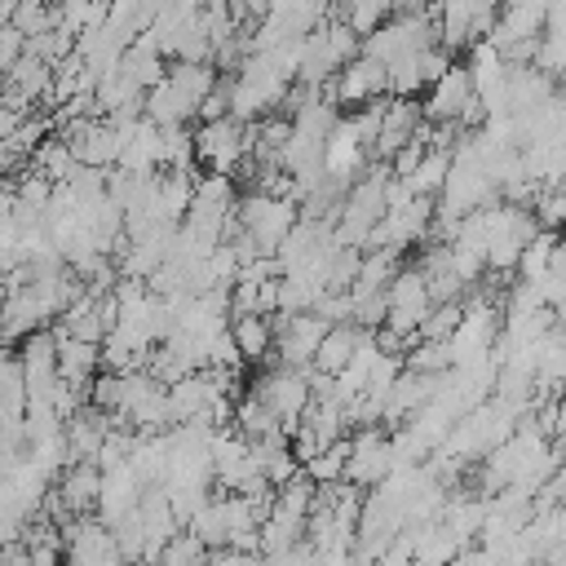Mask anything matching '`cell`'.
Wrapping results in <instances>:
<instances>
[{"mask_svg": "<svg viewBox=\"0 0 566 566\" xmlns=\"http://www.w3.org/2000/svg\"><path fill=\"white\" fill-rule=\"evenodd\" d=\"M323 93L336 106H367V102H376V97L389 93V66L376 62V57H367V53H354L349 62L336 66L332 84L323 80Z\"/></svg>", "mask_w": 566, "mask_h": 566, "instance_id": "cell-7", "label": "cell"}, {"mask_svg": "<svg viewBox=\"0 0 566 566\" xmlns=\"http://www.w3.org/2000/svg\"><path fill=\"white\" fill-rule=\"evenodd\" d=\"M27 119V111L22 106H13V102H0V137H9L18 124Z\"/></svg>", "mask_w": 566, "mask_h": 566, "instance_id": "cell-23", "label": "cell"}, {"mask_svg": "<svg viewBox=\"0 0 566 566\" xmlns=\"http://www.w3.org/2000/svg\"><path fill=\"white\" fill-rule=\"evenodd\" d=\"M230 336H234L243 363H261L274 349V323H270V314H256V310L230 314Z\"/></svg>", "mask_w": 566, "mask_h": 566, "instance_id": "cell-17", "label": "cell"}, {"mask_svg": "<svg viewBox=\"0 0 566 566\" xmlns=\"http://www.w3.org/2000/svg\"><path fill=\"white\" fill-rule=\"evenodd\" d=\"M62 553L71 562H93V566H106V562H119V539L106 522H75L66 526V539H62Z\"/></svg>", "mask_w": 566, "mask_h": 566, "instance_id": "cell-13", "label": "cell"}, {"mask_svg": "<svg viewBox=\"0 0 566 566\" xmlns=\"http://www.w3.org/2000/svg\"><path fill=\"white\" fill-rule=\"evenodd\" d=\"M394 13V0H340V18L358 31V35H367L376 22H385Z\"/></svg>", "mask_w": 566, "mask_h": 566, "instance_id": "cell-21", "label": "cell"}, {"mask_svg": "<svg viewBox=\"0 0 566 566\" xmlns=\"http://www.w3.org/2000/svg\"><path fill=\"white\" fill-rule=\"evenodd\" d=\"M252 155L248 119L221 115V119H199L195 128V164L203 172H234Z\"/></svg>", "mask_w": 566, "mask_h": 566, "instance_id": "cell-4", "label": "cell"}, {"mask_svg": "<svg viewBox=\"0 0 566 566\" xmlns=\"http://www.w3.org/2000/svg\"><path fill=\"white\" fill-rule=\"evenodd\" d=\"M97 491H102V464L97 460H71L62 473V491L53 500L57 513H88L97 509Z\"/></svg>", "mask_w": 566, "mask_h": 566, "instance_id": "cell-14", "label": "cell"}, {"mask_svg": "<svg viewBox=\"0 0 566 566\" xmlns=\"http://www.w3.org/2000/svg\"><path fill=\"white\" fill-rule=\"evenodd\" d=\"M394 469V447H389V433L380 424H367L363 433L349 438V455H345V482L354 486H376L385 482Z\"/></svg>", "mask_w": 566, "mask_h": 566, "instance_id": "cell-9", "label": "cell"}, {"mask_svg": "<svg viewBox=\"0 0 566 566\" xmlns=\"http://www.w3.org/2000/svg\"><path fill=\"white\" fill-rule=\"evenodd\" d=\"M345 455H349V438H336L332 447L314 451V455L305 460V473H310V482H314V486L340 482V478H345Z\"/></svg>", "mask_w": 566, "mask_h": 566, "instance_id": "cell-19", "label": "cell"}, {"mask_svg": "<svg viewBox=\"0 0 566 566\" xmlns=\"http://www.w3.org/2000/svg\"><path fill=\"white\" fill-rule=\"evenodd\" d=\"M53 336H57V371H62V380L71 389L88 385L93 371H97V363H102V345L80 340V336H66V332H53Z\"/></svg>", "mask_w": 566, "mask_h": 566, "instance_id": "cell-16", "label": "cell"}, {"mask_svg": "<svg viewBox=\"0 0 566 566\" xmlns=\"http://www.w3.org/2000/svg\"><path fill=\"white\" fill-rule=\"evenodd\" d=\"M420 124H424V106L416 97H394L389 93V102H380V128H376L371 155L376 159H389L398 146H407L420 133Z\"/></svg>", "mask_w": 566, "mask_h": 566, "instance_id": "cell-11", "label": "cell"}, {"mask_svg": "<svg viewBox=\"0 0 566 566\" xmlns=\"http://www.w3.org/2000/svg\"><path fill=\"white\" fill-rule=\"evenodd\" d=\"M424 119H429V124H460V128L486 119V111H482V102H478V93H473L469 66L451 62V66L429 84V93H424Z\"/></svg>", "mask_w": 566, "mask_h": 566, "instance_id": "cell-5", "label": "cell"}, {"mask_svg": "<svg viewBox=\"0 0 566 566\" xmlns=\"http://www.w3.org/2000/svg\"><path fill=\"white\" fill-rule=\"evenodd\" d=\"M252 394H256V398L283 420V429L292 433L296 420L305 416L310 398H314V380H310V367L279 363V367H270V371H261V376L252 380Z\"/></svg>", "mask_w": 566, "mask_h": 566, "instance_id": "cell-6", "label": "cell"}, {"mask_svg": "<svg viewBox=\"0 0 566 566\" xmlns=\"http://www.w3.org/2000/svg\"><path fill=\"white\" fill-rule=\"evenodd\" d=\"M301 208L292 195H270V190H252L239 199L234 208V226L256 243V252H274L283 243V234L296 226Z\"/></svg>", "mask_w": 566, "mask_h": 566, "instance_id": "cell-2", "label": "cell"}, {"mask_svg": "<svg viewBox=\"0 0 566 566\" xmlns=\"http://www.w3.org/2000/svg\"><path fill=\"white\" fill-rule=\"evenodd\" d=\"M491 199H500L495 177H491V172H486L478 159L451 155L447 181H442V190H438V208H442V212L464 217V212H473V208H482V203H491Z\"/></svg>", "mask_w": 566, "mask_h": 566, "instance_id": "cell-8", "label": "cell"}, {"mask_svg": "<svg viewBox=\"0 0 566 566\" xmlns=\"http://www.w3.org/2000/svg\"><path fill=\"white\" fill-rule=\"evenodd\" d=\"M75 168H80V159L71 155L66 137H57V142H40V146H35V172H44L49 181H66Z\"/></svg>", "mask_w": 566, "mask_h": 566, "instance_id": "cell-20", "label": "cell"}, {"mask_svg": "<svg viewBox=\"0 0 566 566\" xmlns=\"http://www.w3.org/2000/svg\"><path fill=\"white\" fill-rule=\"evenodd\" d=\"M363 332H367V327L345 323V318H340V323H327V332H323V340H318V349H314L310 367H314L318 376H336V371L354 358V349H358Z\"/></svg>", "mask_w": 566, "mask_h": 566, "instance_id": "cell-15", "label": "cell"}, {"mask_svg": "<svg viewBox=\"0 0 566 566\" xmlns=\"http://www.w3.org/2000/svg\"><path fill=\"white\" fill-rule=\"evenodd\" d=\"M279 318H283L274 327L279 358L292 363V367H310V358H314V349H318V340H323L332 318H323L318 310H296V314H279Z\"/></svg>", "mask_w": 566, "mask_h": 566, "instance_id": "cell-10", "label": "cell"}, {"mask_svg": "<svg viewBox=\"0 0 566 566\" xmlns=\"http://www.w3.org/2000/svg\"><path fill=\"white\" fill-rule=\"evenodd\" d=\"M433 35H438V22L424 13V9H402V13H389L385 22H376L367 35H363V44H358V53H367V57H376V62H398V57H411V53H420L424 44H433Z\"/></svg>", "mask_w": 566, "mask_h": 566, "instance_id": "cell-1", "label": "cell"}, {"mask_svg": "<svg viewBox=\"0 0 566 566\" xmlns=\"http://www.w3.org/2000/svg\"><path fill=\"white\" fill-rule=\"evenodd\" d=\"M429 310H433V296H429L424 270H416V265L402 270L398 265V274L385 287V323H389L385 332L398 336V345H407V340H416V332H420Z\"/></svg>", "mask_w": 566, "mask_h": 566, "instance_id": "cell-3", "label": "cell"}, {"mask_svg": "<svg viewBox=\"0 0 566 566\" xmlns=\"http://www.w3.org/2000/svg\"><path fill=\"white\" fill-rule=\"evenodd\" d=\"M66 146L88 168H115L119 155V128L111 119H75L66 128Z\"/></svg>", "mask_w": 566, "mask_h": 566, "instance_id": "cell-12", "label": "cell"}, {"mask_svg": "<svg viewBox=\"0 0 566 566\" xmlns=\"http://www.w3.org/2000/svg\"><path fill=\"white\" fill-rule=\"evenodd\" d=\"M544 270L566 274V234H557V243H553V252H548V265H544Z\"/></svg>", "mask_w": 566, "mask_h": 566, "instance_id": "cell-24", "label": "cell"}, {"mask_svg": "<svg viewBox=\"0 0 566 566\" xmlns=\"http://www.w3.org/2000/svg\"><path fill=\"white\" fill-rule=\"evenodd\" d=\"M553 243H557V230H548V226H539L531 239H526V248H522V256H517V274L522 279H535L544 265H548V252H553Z\"/></svg>", "mask_w": 566, "mask_h": 566, "instance_id": "cell-22", "label": "cell"}, {"mask_svg": "<svg viewBox=\"0 0 566 566\" xmlns=\"http://www.w3.org/2000/svg\"><path fill=\"white\" fill-rule=\"evenodd\" d=\"M0 340H4V301H0Z\"/></svg>", "mask_w": 566, "mask_h": 566, "instance_id": "cell-25", "label": "cell"}, {"mask_svg": "<svg viewBox=\"0 0 566 566\" xmlns=\"http://www.w3.org/2000/svg\"><path fill=\"white\" fill-rule=\"evenodd\" d=\"M447 168H451V150H447V146H424L420 164H416L402 181H407V190H416V195H438L442 181H447Z\"/></svg>", "mask_w": 566, "mask_h": 566, "instance_id": "cell-18", "label": "cell"}]
</instances>
